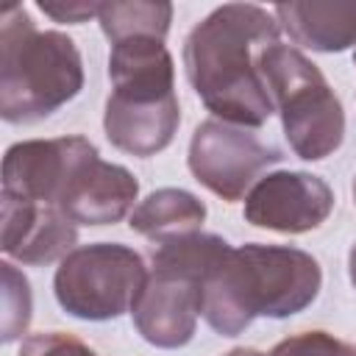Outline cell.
<instances>
[{"instance_id": "obj_8", "label": "cell", "mask_w": 356, "mask_h": 356, "mask_svg": "<svg viewBox=\"0 0 356 356\" xmlns=\"http://www.w3.org/2000/svg\"><path fill=\"white\" fill-rule=\"evenodd\" d=\"M131 314L139 337L153 348H184L203 314V281L181 270L153 267Z\"/></svg>"}, {"instance_id": "obj_16", "label": "cell", "mask_w": 356, "mask_h": 356, "mask_svg": "<svg viewBox=\"0 0 356 356\" xmlns=\"http://www.w3.org/2000/svg\"><path fill=\"white\" fill-rule=\"evenodd\" d=\"M106 39L122 42L128 36H156L164 39L172 22V3L164 0H106L97 14Z\"/></svg>"}, {"instance_id": "obj_19", "label": "cell", "mask_w": 356, "mask_h": 356, "mask_svg": "<svg viewBox=\"0 0 356 356\" xmlns=\"http://www.w3.org/2000/svg\"><path fill=\"white\" fill-rule=\"evenodd\" d=\"M17 356H97L86 342L64 331H42L22 339Z\"/></svg>"}, {"instance_id": "obj_14", "label": "cell", "mask_w": 356, "mask_h": 356, "mask_svg": "<svg viewBox=\"0 0 356 356\" xmlns=\"http://www.w3.org/2000/svg\"><path fill=\"white\" fill-rule=\"evenodd\" d=\"M273 14L306 50L342 53L356 44V0H292L278 3Z\"/></svg>"}, {"instance_id": "obj_7", "label": "cell", "mask_w": 356, "mask_h": 356, "mask_svg": "<svg viewBox=\"0 0 356 356\" xmlns=\"http://www.w3.org/2000/svg\"><path fill=\"white\" fill-rule=\"evenodd\" d=\"M334 211L331 186L312 172L275 170L261 175L245 195V220L278 234H306L320 228Z\"/></svg>"}, {"instance_id": "obj_23", "label": "cell", "mask_w": 356, "mask_h": 356, "mask_svg": "<svg viewBox=\"0 0 356 356\" xmlns=\"http://www.w3.org/2000/svg\"><path fill=\"white\" fill-rule=\"evenodd\" d=\"M353 200H356V178H353Z\"/></svg>"}, {"instance_id": "obj_21", "label": "cell", "mask_w": 356, "mask_h": 356, "mask_svg": "<svg viewBox=\"0 0 356 356\" xmlns=\"http://www.w3.org/2000/svg\"><path fill=\"white\" fill-rule=\"evenodd\" d=\"M348 273H350V284L356 286V245H353L350 253H348Z\"/></svg>"}, {"instance_id": "obj_15", "label": "cell", "mask_w": 356, "mask_h": 356, "mask_svg": "<svg viewBox=\"0 0 356 356\" xmlns=\"http://www.w3.org/2000/svg\"><path fill=\"white\" fill-rule=\"evenodd\" d=\"M203 220H206V203L197 195L178 186H164L136 203V209L128 217V225L131 231L161 245L200 231Z\"/></svg>"}, {"instance_id": "obj_17", "label": "cell", "mask_w": 356, "mask_h": 356, "mask_svg": "<svg viewBox=\"0 0 356 356\" xmlns=\"http://www.w3.org/2000/svg\"><path fill=\"white\" fill-rule=\"evenodd\" d=\"M3 342H14L31 323V284L14 264L3 261Z\"/></svg>"}, {"instance_id": "obj_24", "label": "cell", "mask_w": 356, "mask_h": 356, "mask_svg": "<svg viewBox=\"0 0 356 356\" xmlns=\"http://www.w3.org/2000/svg\"><path fill=\"white\" fill-rule=\"evenodd\" d=\"M353 64H356V53H353Z\"/></svg>"}, {"instance_id": "obj_22", "label": "cell", "mask_w": 356, "mask_h": 356, "mask_svg": "<svg viewBox=\"0 0 356 356\" xmlns=\"http://www.w3.org/2000/svg\"><path fill=\"white\" fill-rule=\"evenodd\" d=\"M225 356H267V353H261V350H253V348H234V350H228Z\"/></svg>"}, {"instance_id": "obj_1", "label": "cell", "mask_w": 356, "mask_h": 356, "mask_svg": "<svg viewBox=\"0 0 356 356\" xmlns=\"http://www.w3.org/2000/svg\"><path fill=\"white\" fill-rule=\"evenodd\" d=\"M281 25L256 3H225L203 17L184 42V70L214 120L259 128L275 111L259 53L278 42Z\"/></svg>"}, {"instance_id": "obj_9", "label": "cell", "mask_w": 356, "mask_h": 356, "mask_svg": "<svg viewBox=\"0 0 356 356\" xmlns=\"http://www.w3.org/2000/svg\"><path fill=\"white\" fill-rule=\"evenodd\" d=\"M136 195L139 181L131 170L103 161L97 147L89 142L78 156L56 209L75 225H114L136 209Z\"/></svg>"}, {"instance_id": "obj_6", "label": "cell", "mask_w": 356, "mask_h": 356, "mask_svg": "<svg viewBox=\"0 0 356 356\" xmlns=\"http://www.w3.org/2000/svg\"><path fill=\"white\" fill-rule=\"evenodd\" d=\"M284 156L275 145L261 142L250 128L222 120H206L189 139V172L217 197L242 200L256 178Z\"/></svg>"}, {"instance_id": "obj_20", "label": "cell", "mask_w": 356, "mask_h": 356, "mask_svg": "<svg viewBox=\"0 0 356 356\" xmlns=\"http://www.w3.org/2000/svg\"><path fill=\"white\" fill-rule=\"evenodd\" d=\"M36 6L56 22H70V25H81L89 17L100 14L97 0H39Z\"/></svg>"}, {"instance_id": "obj_4", "label": "cell", "mask_w": 356, "mask_h": 356, "mask_svg": "<svg viewBox=\"0 0 356 356\" xmlns=\"http://www.w3.org/2000/svg\"><path fill=\"white\" fill-rule=\"evenodd\" d=\"M259 70L292 153L303 161L331 156L345 139V111L320 67L298 47L275 42L259 53Z\"/></svg>"}, {"instance_id": "obj_12", "label": "cell", "mask_w": 356, "mask_h": 356, "mask_svg": "<svg viewBox=\"0 0 356 356\" xmlns=\"http://www.w3.org/2000/svg\"><path fill=\"white\" fill-rule=\"evenodd\" d=\"M111 97L153 103L175 97V64L156 36H128L111 44L108 56Z\"/></svg>"}, {"instance_id": "obj_13", "label": "cell", "mask_w": 356, "mask_h": 356, "mask_svg": "<svg viewBox=\"0 0 356 356\" xmlns=\"http://www.w3.org/2000/svg\"><path fill=\"white\" fill-rule=\"evenodd\" d=\"M178 125H181L178 95L167 100H153V103L120 100L111 95L106 100L103 131H106V139L122 153H131L139 159L156 156L175 139Z\"/></svg>"}, {"instance_id": "obj_18", "label": "cell", "mask_w": 356, "mask_h": 356, "mask_svg": "<svg viewBox=\"0 0 356 356\" xmlns=\"http://www.w3.org/2000/svg\"><path fill=\"white\" fill-rule=\"evenodd\" d=\"M270 356H356V348L328 331H303L281 339Z\"/></svg>"}, {"instance_id": "obj_3", "label": "cell", "mask_w": 356, "mask_h": 356, "mask_svg": "<svg viewBox=\"0 0 356 356\" xmlns=\"http://www.w3.org/2000/svg\"><path fill=\"white\" fill-rule=\"evenodd\" d=\"M83 89L78 44L61 31H39L22 6L0 14V117L28 125L50 117Z\"/></svg>"}, {"instance_id": "obj_11", "label": "cell", "mask_w": 356, "mask_h": 356, "mask_svg": "<svg viewBox=\"0 0 356 356\" xmlns=\"http://www.w3.org/2000/svg\"><path fill=\"white\" fill-rule=\"evenodd\" d=\"M78 228L56 206L3 195V253L22 264H50L75 250Z\"/></svg>"}, {"instance_id": "obj_5", "label": "cell", "mask_w": 356, "mask_h": 356, "mask_svg": "<svg viewBox=\"0 0 356 356\" xmlns=\"http://www.w3.org/2000/svg\"><path fill=\"white\" fill-rule=\"evenodd\" d=\"M147 281L145 259L120 242H95L70 250L53 275L58 306L89 323L117 320L134 309Z\"/></svg>"}, {"instance_id": "obj_2", "label": "cell", "mask_w": 356, "mask_h": 356, "mask_svg": "<svg viewBox=\"0 0 356 356\" xmlns=\"http://www.w3.org/2000/svg\"><path fill=\"white\" fill-rule=\"evenodd\" d=\"M323 286L317 259L292 245L231 248L203 281V317L222 334H242L256 317L284 320L309 309Z\"/></svg>"}, {"instance_id": "obj_10", "label": "cell", "mask_w": 356, "mask_h": 356, "mask_svg": "<svg viewBox=\"0 0 356 356\" xmlns=\"http://www.w3.org/2000/svg\"><path fill=\"white\" fill-rule=\"evenodd\" d=\"M86 147V136L25 139L11 145L3 156V195L58 206L64 184Z\"/></svg>"}]
</instances>
